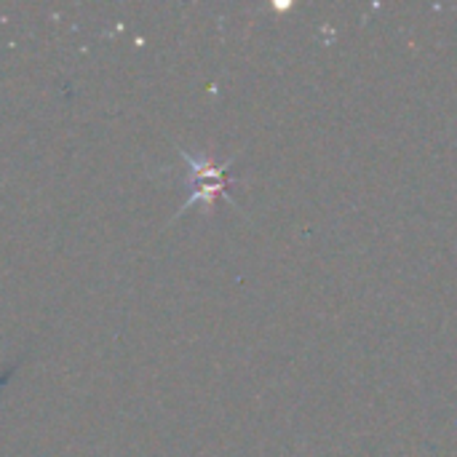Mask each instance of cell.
Listing matches in <instances>:
<instances>
[{"instance_id": "1", "label": "cell", "mask_w": 457, "mask_h": 457, "mask_svg": "<svg viewBox=\"0 0 457 457\" xmlns=\"http://www.w3.org/2000/svg\"><path fill=\"white\" fill-rule=\"evenodd\" d=\"M182 161L187 163V179H190V198L185 201L182 212H187L193 204H212L214 198H228V187H230V166H233V158L225 161V163H212V161H204V158H193L187 150H182Z\"/></svg>"}]
</instances>
